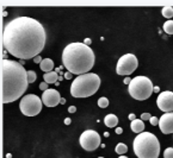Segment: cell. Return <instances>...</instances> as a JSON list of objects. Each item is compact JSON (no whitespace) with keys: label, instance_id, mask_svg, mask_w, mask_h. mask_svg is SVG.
<instances>
[{"label":"cell","instance_id":"obj_1","mask_svg":"<svg viewBox=\"0 0 173 158\" xmlns=\"http://www.w3.org/2000/svg\"><path fill=\"white\" fill-rule=\"evenodd\" d=\"M46 30L34 18L18 17L9 22L2 32V45L22 61L35 58L46 45Z\"/></svg>","mask_w":173,"mask_h":158},{"label":"cell","instance_id":"obj_2","mask_svg":"<svg viewBox=\"0 0 173 158\" xmlns=\"http://www.w3.org/2000/svg\"><path fill=\"white\" fill-rule=\"evenodd\" d=\"M1 82H2V104H10L22 97L29 86L27 71L16 61L2 58L1 61Z\"/></svg>","mask_w":173,"mask_h":158},{"label":"cell","instance_id":"obj_3","mask_svg":"<svg viewBox=\"0 0 173 158\" xmlns=\"http://www.w3.org/2000/svg\"><path fill=\"white\" fill-rule=\"evenodd\" d=\"M62 63L66 69L74 75L90 73L94 65V53L84 43H71L64 49Z\"/></svg>","mask_w":173,"mask_h":158},{"label":"cell","instance_id":"obj_4","mask_svg":"<svg viewBox=\"0 0 173 158\" xmlns=\"http://www.w3.org/2000/svg\"><path fill=\"white\" fill-rule=\"evenodd\" d=\"M133 150L137 158H158L160 153V143L155 134L142 132L133 141Z\"/></svg>","mask_w":173,"mask_h":158},{"label":"cell","instance_id":"obj_5","mask_svg":"<svg viewBox=\"0 0 173 158\" xmlns=\"http://www.w3.org/2000/svg\"><path fill=\"white\" fill-rule=\"evenodd\" d=\"M100 87V77L94 73L79 75L72 82L71 94L74 97H89L96 94Z\"/></svg>","mask_w":173,"mask_h":158},{"label":"cell","instance_id":"obj_6","mask_svg":"<svg viewBox=\"0 0 173 158\" xmlns=\"http://www.w3.org/2000/svg\"><path fill=\"white\" fill-rule=\"evenodd\" d=\"M154 92V87L152 81L147 76H136L131 80L129 85V94L131 97L143 101L147 100Z\"/></svg>","mask_w":173,"mask_h":158},{"label":"cell","instance_id":"obj_7","mask_svg":"<svg viewBox=\"0 0 173 158\" xmlns=\"http://www.w3.org/2000/svg\"><path fill=\"white\" fill-rule=\"evenodd\" d=\"M42 105L43 101H41V99L35 95V94H27L22 97L20 102H19V108L22 111V113L27 117H35L39 114L42 111Z\"/></svg>","mask_w":173,"mask_h":158},{"label":"cell","instance_id":"obj_8","mask_svg":"<svg viewBox=\"0 0 173 158\" xmlns=\"http://www.w3.org/2000/svg\"><path fill=\"white\" fill-rule=\"evenodd\" d=\"M138 67V61L137 57L133 53H126L122 57H119L117 65H116V71L118 75H130L137 69Z\"/></svg>","mask_w":173,"mask_h":158},{"label":"cell","instance_id":"obj_9","mask_svg":"<svg viewBox=\"0 0 173 158\" xmlns=\"http://www.w3.org/2000/svg\"><path fill=\"white\" fill-rule=\"evenodd\" d=\"M79 143L81 148L86 151H94L100 145V136L93 130H86L81 133Z\"/></svg>","mask_w":173,"mask_h":158},{"label":"cell","instance_id":"obj_10","mask_svg":"<svg viewBox=\"0 0 173 158\" xmlns=\"http://www.w3.org/2000/svg\"><path fill=\"white\" fill-rule=\"evenodd\" d=\"M156 105L159 107V109L165 113L173 112V92L166 90L160 93L156 99Z\"/></svg>","mask_w":173,"mask_h":158},{"label":"cell","instance_id":"obj_11","mask_svg":"<svg viewBox=\"0 0 173 158\" xmlns=\"http://www.w3.org/2000/svg\"><path fill=\"white\" fill-rule=\"evenodd\" d=\"M61 95L56 89H47L46 92H43L42 94V101L43 105L47 107H55L60 104L61 101Z\"/></svg>","mask_w":173,"mask_h":158},{"label":"cell","instance_id":"obj_12","mask_svg":"<svg viewBox=\"0 0 173 158\" xmlns=\"http://www.w3.org/2000/svg\"><path fill=\"white\" fill-rule=\"evenodd\" d=\"M159 127L164 134L173 133V112L165 113L159 119Z\"/></svg>","mask_w":173,"mask_h":158},{"label":"cell","instance_id":"obj_13","mask_svg":"<svg viewBox=\"0 0 173 158\" xmlns=\"http://www.w3.org/2000/svg\"><path fill=\"white\" fill-rule=\"evenodd\" d=\"M130 127H131V131L135 132V133H142L145 130V124L142 119H135L134 121H131L130 124Z\"/></svg>","mask_w":173,"mask_h":158},{"label":"cell","instance_id":"obj_14","mask_svg":"<svg viewBox=\"0 0 173 158\" xmlns=\"http://www.w3.org/2000/svg\"><path fill=\"white\" fill-rule=\"evenodd\" d=\"M39 68L44 73H50L54 69V62L50 58H43V61L41 62V64H39Z\"/></svg>","mask_w":173,"mask_h":158},{"label":"cell","instance_id":"obj_15","mask_svg":"<svg viewBox=\"0 0 173 158\" xmlns=\"http://www.w3.org/2000/svg\"><path fill=\"white\" fill-rule=\"evenodd\" d=\"M43 79H44V82H47L48 85L49 83H56L57 80H59V74L56 71H50V73H46L43 75Z\"/></svg>","mask_w":173,"mask_h":158},{"label":"cell","instance_id":"obj_16","mask_svg":"<svg viewBox=\"0 0 173 158\" xmlns=\"http://www.w3.org/2000/svg\"><path fill=\"white\" fill-rule=\"evenodd\" d=\"M104 124L108 127H115L118 124V118L115 114H108L104 118Z\"/></svg>","mask_w":173,"mask_h":158},{"label":"cell","instance_id":"obj_17","mask_svg":"<svg viewBox=\"0 0 173 158\" xmlns=\"http://www.w3.org/2000/svg\"><path fill=\"white\" fill-rule=\"evenodd\" d=\"M164 31L167 34V35H173V20L172 19H170V20L165 22Z\"/></svg>","mask_w":173,"mask_h":158},{"label":"cell","instance_id":"obj_18","mask_svg":"<svg viewBox=\"0 0 173 158\" xmlns=\"http://www.w3.org/2000/svg\"><path fill=\"white\" fill-rule=\"evenodd\" d=\"M161 14L164 16L165 18H172L173 17V7L172 6H165L161 10Z\"/></svg>","mask_w":173,"mask_h":158},{"label":"cell","instance_id":"obj_19","mask_svg":"<svg viewBox=\"0 0 173 158\" xmlns=\"http://www.w3.org/2000/svg\"><path fill=\"white\" fill-rule=\"evenodd\" d=\"M115 151H116V153H118V155H121V156H123V155L128 151V146L124 144V143H119V144H117V146L115 148Z\"/></svg>","mask_w":173,"mask_h":158},{"label":"cell","instance_id":"obj_20","mask_svg":"<svg viewBox=\"0 0 173 158\" xmlns=\"http://www.w3.org/2000/svg\"><path fill=\"white\" fill-rule=\"evenodd\" d=\"M36 73L34 70H27V80H29V83H34L36 81Z\"/></svg>","mask_w":173,"mask_h":158},{"label":"cell","instance_id":"obj_21","mask_svg":"<svg viewBox=\"0 0 173 158\" xmlns=\"http://www.w3.org/2000/svg\"><path fill=\"white\" fill-rule=\"evenodd\" d=\"M98 106H99L100 108H106L109 106V100L106 97H100L99 100H98Z\"/></svg>","mask_w":173,"mask_h":158},{"label":"cell","instance_id":"obj_22","mask_svg":"<svg viewBox=\"0 0 173 158\" xmlns=\"http://www.w3.org/2000/svg\"><path fill=\"white\" fill-rule=\"evenodd\" d=\"M164 158H173V148H167L165 150Z\"/></svg>","mask_w":173,"mask_h":158},{"label":"cell","instance_id":"obj_23","mask_svg":"<svg viewBox=\"0 0 173 158\" xmlns=\"http://www.w3.org/2000/svg\"><path fill=\"white\" fill-rule=\"evenodd\" d=\"M149 121H150V124H152L153 126H156V125H159V119H158L156 117H152Z\"/></svg>","mask_w":173,"mask_h":158},{"label":"cell","instance_id":"obj_24","mask_svg":"<svg viewBox=\"0 0 173 158\" xmlns=\"http://www.w3.org/2000/svg\"><path fill=\"white\" fill-rule=\"evenodd\" d=\"M150 118H152V115L149 113H142L141 114V119L142 120H150Z\"/></svg>","mask_w":173,"mask_h":158},{"label":"cell","instance_id":"obj_25","mask_svg":"<svg viewBox=\"0 0 173 158\" xmlns=\"http://www.w3.org/2000/svg\"><path fill=\"white\" fill-rule=\"evenodd\" d=\"M39 89H41V90H43V92H46L47 89H48V83H47V82H42V83H39Z\"/></svg>","mask_w":173,"mask_h":158},{"label":"cell","instance_id":"obj_26","mask_svg":"<svg viewBox=\"0 0 173 158\" xmlns=\"http://www.w3.org/2000/svg\"><path fill=\"white\" fill-rule=\"evenodd\" d=\"M42 61H43V58H42L39 55H38V56H36V57L34 58V62H35V63H37V64H41V62H42Z\"/></svg>","mask_w":173,"mask_h":158},{"label":"cell","instance_id":"obj_27","mask_svg":"<svg viewBox=\"0 0 173 158\" xmlns=\"http://www.w3.org/2000/svg\"><path fill=\"white\" fill-rule=\"evenodd\" d=\"M64 79L71 80V79H72V76H73V74H72V73H69V71H67V73H66V74H64Z\"/></svg>","mask_w":173,"mask_h":158},{"label":"cell","instance_id":"obj_28","mask_svg":"<svg viewBox=\"0 0 173 158\" xmlns=\"http://www.w3.org/2000/svg\"><path fill=\"white\" fill-rule=\"evenodd\" d=\"M75 111H76V107L75 106H69V108H68V112L69 113H75Z\"/></svg>","mask_w":173,"mask_h":158},{"label":"cell","instance_id":"obj_29","mask_svg":"<svg viewBox=\"0 0 173 158\" xmlns=\"http://www.w3.org/2000/svg\"><path fill=\"white\" fill-rule=\"evenodd\" d=\"M131 80L133 79H130V77H126V79L123 80V82H124V85H128V86H129V85H130V82H131Z\"/></svg>","mask_w":173,"mask_h":158},{"label":"cell","instance_id":"obj_30","mask_svg":"<svg viewBox=\"0 0 173 158\" xmlns=\"http://www.w3.org/2000/svg\"><path fill=\"white\" fill-rule=\"evenodd\" d=\"M129 119H130L131 121H134V120L136 119V115L134 114V113H130V114H129Z\"/></svg>","mask_w":173,"mask_h":158},{"label":"cell","instance_id":"obj_31","mask_svg":"<svg viewBox=\"0 0 173 158\" xmlns=\"http://www.w3.org/2000/svg\"><path fill=\"white\" fill-rule=\"evenodd\" d=\"M116 133H117V134H122V133H123V128H122V127H117V128H116Z\"/></svg>","mask_w":173,"mask_h":158},{"label":"cell","instance_id":"obj_32","mask_svg":"<svg viewBox=\"0 0 173 158\" xmlns=\"http://www.w3.org/2000/svg\"><path fill=\"white\" fill-rule=\"evenodd\" d=\"M84 44H86V45H89V46H90V44H91V39H90V38H85V42H84Z\"/></svg>","mask_w":173,"mask_h":158},{"label":"cell","instance_id":"obj_33","mask_svg":"<svg viewBox=\"0 0 173 158\" xmlns=\"http://www.w3.org/2000/svg\"><path fill=\"white\" fill-rule=\"evenodd\" d=\"M71 123H72V120H71L69 118H66V119H64V124H66V125H71Z\"/></svg>","mask_w":173,"mask_h":158},{"label":"cell","instance_id":"obj_34","mask_svg":"<svg viewBox=\"0 0 173 158\" xmlns=\"http://www.w3.org/2000/svg\"><path fill=\"white\" fill-rule=\"evenodd\" d=\"M60 104H66V99L62 97V99H61V101H60Z\"/></svg>","mask_w":173,"mask_h":158},{"label":"cell","instance_id":"obj_35","mask_svg":"<svg viewBox=\"0 0 173 158\" xmlns=\"http://www.w3.org/2000/svg\"><path fill=\"white\" fill-rule=\"evenodd\" d=\"M159 90H160V88H159V87H154V92H156V93H158Z\"/></svg>","mask_w":173,"mask_h":158},{"label":"cell","instance_id":"obj_36","mask_svg":"<svg viewBox=\"0 0 173 158\" xmlns=\"http://www.w3.org/2000/svg\"><path fill=\"white\" fill-rule=\"evenodd\" d=\"M2 16H4V17H6V16H7V12H6V11H4V12H2Z\"/></svg>","mask_w":173,"mask_h":158},{"label":"cell","instance_id":"obj_37","mask_svg":"<svg viewBox=\"0 0 173 158\" xmlns=\"http://www.w3.org/2000/svg\"><path fill=\"white\" fill-rule=\"evenodd\" d=\"M64 77H62V76H61V75H60V76H59V80H60V81H62V80H64Z\"/></svg>","mask_w":173,"mask_h":158},{"label":"cell","instance_id":"obj_38","mask_svg":"<svg viewBox=\"0 0 173 158\" xmlns=\"http://www.w3.org/2000/svg\"><path fill=\"white\" fill-rule=\"evenodd\" d=\"M11 157H12V156H11L10 153H9V155H6V158H11Z\"/></svg>","mask_w":173,"mask_h":158},{"label":"cell","instance_id":"obj_39","mask_svg":"<svg viewBox=\"0 0 173 158\" xmlns=\"http://www.w3.org/2000/svg\"><path fill=\"white\" fill-rule=\"evenodd\" d=\"M118 158H128V157H126V156H119Z\"/></svg>","mask_w":173,"mask_h":158},{"label":"cell","instance_id":"obj_40","mask_svg":"<svg viewBox=\"0 0 173 158\" xmlns=\"http://www.w3.org/2000/svg\"><path fill=\"white\" fill-rule=\"evenodd\" d=\"M98 158H104V157H98Z\"/></svg>","mask_w":173,"mask_h":158}]
</instances>
